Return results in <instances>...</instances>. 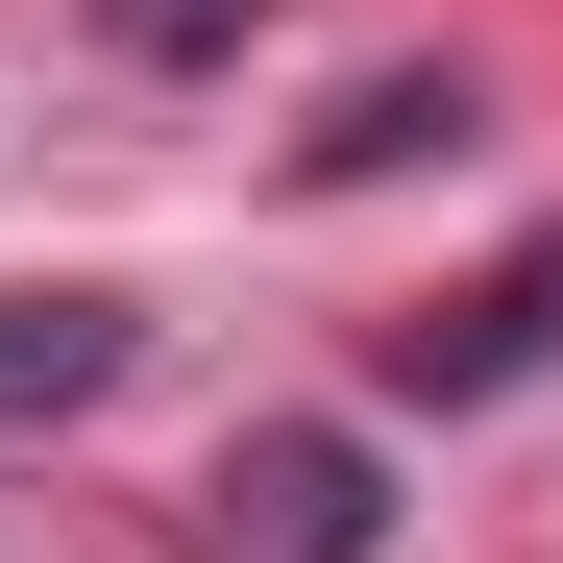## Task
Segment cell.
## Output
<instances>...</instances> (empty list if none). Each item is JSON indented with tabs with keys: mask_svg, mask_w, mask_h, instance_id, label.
<instances>
[{
	"mask_svg": "<svg viewBox=\"0 0 563 563\" xmlns=\"http://www.w3.org/2000/svg\"><path fill=\"white\" fill-rule=\"evenodd\" d=\"M367 539H393V465H367L343 417L221 441V490H197V563H367Z\"/></svg>",
	"mask_w": 563,
	"mask_h": 563,
	"instance_id": "6da1fadb",
	"label": "cell"
},
{
	"mask_svg": "<svg viewBox=\"0 0 563 563\" xmlns=\"http://www.w3.org/2000/svg\"><path fill=\"white\" fill-rule=\"evenodd\" d=\"M245 25V0H123V49H221Z\"/></svg>",
	"mask_w": 563,
	"mask_h": 563,
	"instance_id": "5b68a950",
	"label": "cell"
},
{
	"mask_svg": "<svg viewBox=\"0 0 563 563\" xmlns=\"http://www.w3.org/2000/svg\"><path fill=\"white\" fill-rule=\"evenodd\" d=\"M539 367H563V245H515L490 269V295H441V319H393V393H539Z\"/></svg>",
	"mask_w": 563,
	"mask_h": 563,
	"instance_id": "7a4b0ae2",
	"label": "cell"
},
{
	"mask_svg": "<svg viewBox=\"0 0 563 563\" xmlns=\"http://www.w3.org/2000/svg\"><path fill=\"white\" fill-rule=\"evenodd\" d=\"M465 123H490V99H465V74H367V99L295 147V197H367V172H417V147H465Z\"/></svg>",
	"mask_w": 563,
	"mask_h": 563,
	"instance_id": "277c9868",
	"label": "cell"
},
{
	"mask_svg": "<svg viewBox=\"0 0 563 563\" xmlns=\"http://www.w3.org/2000/svg\"><path fill=\"white\" fill-rule=\"evenodd\" d=\"M123 393V295H0V417H99Z\"/></svg>",
	"mask_w": 563,
	"mask_h": 563,
	"instance_id": "3957f363",
	"label": "cell"
}]
</instances>
